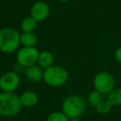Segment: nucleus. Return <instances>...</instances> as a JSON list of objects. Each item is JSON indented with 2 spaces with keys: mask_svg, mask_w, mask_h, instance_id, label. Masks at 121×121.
<instances>
[{
  "mask_svg": "<svg viewBox=\"0 0 121 121\" xmlns=\"http://www.w3.org/2000/svg\"><path fill=\"white\" fill-rule=\"evenodd\" d=\"M87 109L86 99L78 95H71L66 97L61 104V111L69 119L80 118Z\"/></svg>",
  "mask_w": 121,
  "mask_h": 121,
  "instance_id": "f257e3e1",
  "label": "nucleus"
},
{
  "mask_svg": "<svg viewBox=\"0 0 121 121\" xmlns=\"http://www.w3.org/2000/svg\"><path fill=\"white\" fill-rule=\"evenodd\" d=\"M20 33L13 27H6L0 29V51L11 54L20 48Z\"/></svg>",
  "mask_w": 121,
  "mask_h": 121,
  "instance_id": "f03ea898",
  "label": "nucleus"
},
{
  "mask_svg": "<svg viewBox=\"0 0 121 121\" xmlns=\"http://www.w3.org/2000/svg\"><path fill=\"white\" fill-rule=\"evenodd\" d=\"M19 96L14 92L0 93V115L13 117L19 114L22 109Z\"/></svg>",
  "mask_w": 121,
  "mask_h": 121,
  "instance_id": "7ed1b4c3",
  "label": "nucleus"
},
{
  "mask_svg": "<svg viewBox=\"0 0 121 121\" xmlns=\"http://www.w3.org/2000/svg\"><path fill=\"white\" fill-rule=\"evenodd\" d=\"M69 79L68 71L63 66H52L44 69L43 80L46 85L51 87H60L67 82Z\"/></svg>",
  "mask_w": 121,
  "mask_h": 121,
  "instance_id": "20e7f679",
  "label": "nucleus"
},
{
  "mask_svg": "<svg viewBox=\"0 0 121 121\" xmlns=\"http://www.w3.org/2000/svg\"><path fill=\"white\" fill-rule=\"evenodd\" d=\"M93 86L95 90L107 95L115 87V78L109 71H99L95 76Z\"/></svg>",
  "mask_w": 121,
  "mask_h": 121,
  "instance_id": "39448f33",
  "label": "nucleus"
},
{
  "mask_svg": "<svg viewBox=\"0 0 121 121\" xmlns=\"http://www.w3.org/2000/svg\"><path fill=\"white\" fill-rule=\"evenodd\" d=\"M40 52L36 47H22L17 51L16 60L22 67H28L37 62Z\"/></svg>",
  "mask_w": 121,
  "mask_h": 121,
  "instance_id": "423d86ee",
  "label": "nucleus"
},
{
  "mask_svg": "<svg viewBox=\"0 0 121 121\" xmlns=\"http://www.w3.org/2000/svg\"><path fill=\"white\" fill-rule=\"evenodd\" d=\"M19 85L20 77L15 71H7L0 77V89L4 92H14Z\"/></svg>",
  "mask_w": 121,
  "mask_h": 121,
  "instance_id": "0eeeda50",
  "label": "nucleus"
},
{
  "mask_svg": "<svg viewBox=\"0 0 121 121\" xmlns=\"http://www.w3.org/2000/svg\"><path fill=\"white\" fill-rule=\"evenodd\" d=\"M51 13L50 6L45 1H37L32 5L30 9V16L37 22L45 21L49 17Z\"/></svg>",
  "mask_w": 121,
  "mask_h": 121,
  "instance_id": "6e6552de",
  "label": "nucleus"
},
{
  "mask_svg": "<svg viewBox=\"0 0 121 121\" xmlns=\"http://www.w3.org/2000/svg\"><path fill=\"white\" fill-rule=\"evenodd\" d=\"M43 72L44 69H42L37 63H36L28 67H26L24 75L28 81L32 82H39L43 80Z\"/></svg>",
  "mask_w": 121,
  "mask_h": 121,
  "instance_id": "1a4fd4ad",
  "label": "nucleus"
},
{
  "mask_svg": "<svg viewBox=\"0 0 121 121\" xmlns=\"http://www.w3.org/2000/svg\"><path fill=\"white\" fill-rule=\"evenodd\" d=\"M19 99H20L22 106L26 108L34 107L35 105H37L39 100V97L37 95V94L32 91H24L19 96Z\"/></svg>",
  "mask_w": 121,
  "mask_h": 121,
  "instance_id": "9d476101",
  "label": "nucleus"
},
{
  "mask_svg": "<svg viewBox=\"0 0 121 121\" xmlns=\"http://www.w3.org/2000/svg\"><path fill=\"white\" fill-rule=\"evenodd\" d=\"M53 62H54V56L52 52H49V51H42V52H40L37 63L42 69H47V68L53 66Z\"/></svg>",
  "mask_w": 121,
  "mask_h": 121,
  "instance_id": "9b49d317",
  "label": "nucleus"
},
{
  "mask_svg": "<svg viewBox=\"0 0 121 121\" xmlns=\"http://www.w3.org/2000/svg\"><path fill=\"white\" fill-rule=\"evenodd\" d=\"M20 42L23 47H36L37 43V37L34 32L20 33Z\"/></svg>",
  "mask_w": 121,
  "mask_h": 121,
  "instance_id": "f8f14e48",
  "label": "nucleus"
},
{
  "mask_svg": "<svg viewBox=\"0 0 121 121\" xmlns=\"http://www.w3.org/2000/svg\"><path fill=\"white\" fill-rule=\"evenodd\" d=\"M37 25V22L32 17H26L21 21L20 27L22 32H33Z\"/></svg>",
  "mask_w": 121,
  "mask_h": 121,
  "instance_id": "ddd939ff",
  "label": "nucleus"
},
{
  "mask_svg": "<svg viewBox=\"0 0 121 121\" xmlns=\"http://www.w3.org/2000/svg\"><path fill=\"white\" fill-rule=\"evenodd\" d=\"M104 99V95H103L102 93L99 92L96 90H94L93 91H91L88 95V103L91 106L95 108L98 104L100 102H102Z\"/></svg>",
  "mask_w": 121,
  "mask_h": 121,
  "instance_id": "4468645a",
  "label": "nucleus"
},
{
  "mask_svg": "<svg viewBox=\"0 0 121 121\" xmlns=\"http://www.w3.org/2000/svg\"><path fill=\"white\" fill-rule=\"evenodd\" d=\"M107 99L113 106L121 105V88H114L107 95Z\"/></svg>",
  "mask_w": 121,
  "mask_h": 121,
  "instance_id": "2eb2a0df",
  "label": "nucleus"
},
{
  "mask_svg": "<svg viewBox=\"0 0 121 121\" xmlns=\"http://www.w3.org/2000/svg\"><path fill=\"white\" fill-rule=\"evenodd\" d=\"M113 105L107 99H104L102 102H100L95 109H96L98 114H107L111 111Z\"/></svg>",
  "mask_w": 121,
  "mask_h": 121,
  "instance_id": "dca6fc26",
  "label": "nucleus"
},
{
  "mask_svg": "<svg viewBox=\"0 0 121 121\" xmlns=\"http://www.w3.org/2000/svg\"><path fill=\"white\" fill-rule=\"evenodd\" d=\"M46 121H69V118L62 111H54L47 116Z\"/></svg>",
  "mask_w": 121,
  "mask_h": 121,
  "instance_id": "f3484780",
  "label": "nucleus"
},
{
  "mask_svg": "<svg viewBox=\"0 0 121 121\" xmlns=\"http://www.w3.org/2000/svg\"><path fill=\"white\" fill-rule=\"evenodd\" d=\"M114 58L118 62L121 64V47H118L114 52Z\"/></svg>",
  "mask_w": 121,
  "mask_h": 121,
  "instance_id": "a211bd4d",
  "label": "nucleus"
},
{
  "mask_svg": "<svg viewBox=\"0 0 121 121\" xmlns=\"http://www.w3.org/2000/svg\"><path fill=\"white\" fill-rule=\"evenodd\" d=\"M69 121H81L80 118H75V119H69Z\"/></svg>",
  "mask_w": 121,
  "mask_h": 121,
  "instance_id": "6ab92c4d",
  "label": "nucleus"
},
{
  "mask_svg": "<svg viewBox=\"0 0 121 121\" xmlns=\"http://www.w3.org/2000/svg\"><path fill=\"white\" fill-rule=\"evenodd\" d=\"M57 1H59V2H61V3H66V2L70 1V0H57Z\"/></svg>",
  "mask_w": 121,
  "mask_h": 121,
  "instance_id": "aec40b11",
  "label": "nucleus"
},
{
  "mask_svg": "<svg viewBox=\"0 0 121 121\" xmlns=\"http://www.w3.org/2000/svg\"><path fill=\"white\" fill-rule=\"evenodd\" d=\"M41 1H44V0H41Z\"/></svg>",
  "mask_w": 121,
  "mask_h": 121,
  "instance_id": "412c9836",
  "label": "nucleus"
}]
</instances>
